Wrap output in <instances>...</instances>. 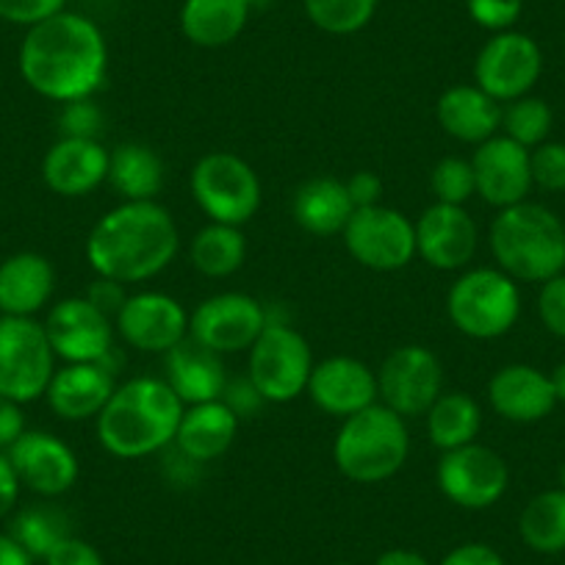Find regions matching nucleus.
I'll return each mask as SVG.
<instances>
[{
	"instance_id": "4d7b16f0",
	"label": "nucleus",
	"mask_w": 565,
	"mask_h": 565,
	"mask_svg": "<svg viewBox=\"0 0 565 565\" xmlns=\"http://www.w3.org/2000/svg\"><path fill=\"white\" fill-rule=\"evenodd\" d=\"M341 565H350V563H341Z\"/></svg>"
},
{
	"instance_id": "4c0bfd02",
	"label": "nucleus",
	"mask_w": 565,
	"mask_h": 565,
	"mask_svg": "<svg viewBox=\"0 0 565 565\" xmlns=\"http://www.w3.org/2000/svg\"><path fill=\"white\" fill-rule=\"evenodd\" d=\"M532 183L543 192H565V141H543L530 150Z\"/></svg>"
},
{
	"instance_id": "37998d69",
	"label": "nucleus",
	"mask_w": 565,
	"mask_h": 565,
	"mask_svg": "<svg viewBox=\"0 0 565 565\" xmlns=\"http://www.w3.org/2000/svg\"><path fill=\"white\" fill-rule=\"evenodd\" d=\"M45 565H106V559L89 541L70 535L47 554Z\"/></svg>"
},
{
	"instance_id": "f257e3e1",
	"label": "nucleus",
	"mask_w": 565,
	"mask_h": 565,
	"mask_svg": "<svg viewBox=\"0 0 565 565\" xmlns=\"http://www.w3.org/2000/svg\"><path fill=\"white\" fill-rule=\"evenodd\" d=\"M20 75L25 84L53 103L95 97L108 75V45L89 18L58 12L31 25L20 45Z\"/></svg>"
},
{
	"instance_id": "393cba45",
	"label": "nucleus",
	"mask_w": 565,
	"mask_h": 565,
	"mask_svg": "<svg viewBox=\"0 0 565 565\" xmlns=\"http://www.w3.org/2000/svg\"><path fill=\"white\" fill-rule=\"evenodd\" d=\"M238 424H242V418L222 399L186 405L172 447L194 463L205 466L211 460H220L233 447L238 436Z\"/></svg>"
},
{
	"instance_id": "9d476101",
	"label": "nucleus",
	"mask_w": 565,
	"mask_h": 565,
	"mask_svg": "<svg viewBox=\"0 0 565 565\" xmlns=\"http://www.w3.org/2000/svg\"><path fill=\"white\" fill-rule=\"evenodd\" d=\"M341 238L347 253L372 271H399L416 260V222L383 203L355 209Z\"/></svg>"
},
{
	"instance_id": "c85d7f7f",
	"label": "nucleus",
	"mask_w": 565,
	"mask_h": 565,
	"mask_svg": "<svg viewBox=\"0 0 565 565\" xmlns=\"http://www.w3.org/2000/svg\"><path fill=\"white\" fill-rule=\"evenodd\" d=\"M249 12L247 0H183L181 31L192 45L216 51L242 36Z\"/></svg>"
},
{
	"instance_id": "dca6fc26",
	"label": "nucleus",
	"mask_w": 565,
	"mask_h": 565,
	"mask_svg": "<svg viewBox=\"0 0 565 565\" xmlns=\"http://www.w3.org/2000/svg\"><path fill=\"white\" fill-rule=\"evenodd\" d=\"M114 330L130 350L167 355L189 339V311L164 291H136L114 317Z\"/></svg>"
},
{
	"instance_id": "f03ea898",
	"label": "nucleus",
	"mask_w": 565,
	"mask_h": 565,
	"mask_svg": "<svg viewBox=\"0 0 565 565\" xmlns=\"http://www.w3.org/2000/svg\"><path fill=\"white\" fill-rule=\"evenodd\" d=\"M84 249L97 277L130 286L153 280L175 260L181 231L159 200L119 203L95 222Z\"/></svg>"
},
{
	"instance_id": "39448f33",
	"label": "nucleus",
	"mask_w": 565,
	"mask_h": 565,
	"mask_svg": "<svg viewBox=\"0 0 565 565\" xmlns=\"http://www.w3.org/2000/svg\"><path fill=\"white\" fill-rule=\"evenodd\" d=\"M411 455L407 418L385 407L383 402L363 407L344 418L335 433V469L358 486H377L402 471Z\"/></svg>"
},
{
	"instance_id": "7ed1b4c3",
	"label": "nucleus",
	"mask_w": 565,
	"mask_h": 565,
	"mask_svg": "<svg viewBox=\"0 0 565 565\" xmlns=\"http://www.w3.org/2000/svg\"><path fill=\"white\" fill-rule=\"evenodd\" d=\"M183 402L164 377H130L117 383L95 418L97 441L119 460H141L175 444Z\"/></svg>"
},
{
	"instance_id": "4be33fe9",
	"label": "nucleus",
	"mask_w": 565,
	"mask_h": 565,
	"mask_svg": "<svg viewBox=\"0 0 565 565\" xmlns=\"http://www.w3.org/2000/svg\"><path fill=\"white\" fill-rule=\"evenodd\" d=\"M488 405L513 424L543 422L557 405L552 380L530 363H508L488 380Z\"/></svg>"
},
{
	"instance_id": "58836bf2",
	"label": "nucleus",
	"mask_w": 565,
	"mask_h": 565,
	"mask_svg": "<svg viewBox=\"0 0 565 565\" xmlns=\"http://www.w3.org/2000/svg\"><path fill=\"white\" fill-rule=\"evenodd\" d=\"M103 128V111L97 108L95 97L64 103L58 114V130L70 139H97Z\"/></svg>"
},
{
	"instance_id": "20e7f679",
	"label": "nucleus",
	"mask_w": 565,
	"mask_h": 565,
	"mask_svg": "<svg viewBox=\"0 0 565 565\" xmlns=\"http://www.w3.org/2000/svg\"><path fill=\"white\" fill-rule=\"evenodd\" d=\"M488 247L515 282H546L565 269V225L552 209L530 200L493 216Z\"/></svg>"
},
{
	"instance_id": "6e6d98bb",
	"label": "nucleus",
	"mask_w": 565,
	"mask_h": 565,
	"mask_svg": "<svg viewBox=\"0 0 565 565\" xmlns=\"http://www.w3.org/2000/svg\"><path fill=\"white\" fill-rule=\"evenodd\" d=\"M559 488L565 491V460H563V466H559Z\"/></svg>"
},
{
	"instance_id": "f3484780",
	"label": "nucleus",
	"mask_w": 565,
	"mask_h": 565,
	"mask_svg": "<svg viewBox=\"0 0 565 565\" xmlns=\"http://www.w3.org/2000/svg\"><path fill=\"white\" fill-rule=\"evenodd\" d=\"M480 247V227L466 205L433 203L416 220V258L438 271H463Z\"/></svg>"
},
{
	"instance_id": "a18cd8bd",
	"label": "nucleus",
	"mask_w": 565,
	"mask_h": 565,
	"mask_svg": "<svg viewBox=\"0 0 565 565\" xmlns=\"http://www.w3.org/2000/svg\"><path fill=\"white\" fill-rule=\"evenodd\" d=\"M222 402H225V405L231 407L238 418L253 416V413H258V407L266 405L264 396L258 394V388L249 383V377L227 380L225 391H222Z\"/></svg>"
},
{
	"instance_id": "a19ab883",
	"label": "nucleus",
	"mask_w": 565,
	"mask_h": 565,
	"mask_svg": "<svg viewBox=\"0 0 565 565\" xmlns=\"http://www.w3.org/2000/svg\"><path fill=\"white\" fill-rule=\"evenodd\" d=\"M537 317L543 328L557 339H565V271L541 282L537 291Z\"/></svg>"
},
{
	"instance_id": "bb28decb",
	"label": "nucleus",
	"mask_w": 565,
	"mask_h": 565,
	"mask_svg": "<svg viewBox=\"0 0 565 565\" xmlns=\"http://www.w3.org/2000/svg\"><path fill=\"white\" fill-rule=\"evenodd\" d=\"M164 380L183 405H200V402L222 399L227 372L222 355L205 350L194 339H186L164 355Z\"/></svg>"
},
{
	"instance_id": "7c9ffc66",
	"label": "nucleus",
	"mask_w": 565,
	"mask_h": 565,
	"mask_svg": "<svg viewBox=\"0 0 565 565\" xmlns=\"http://www.w3.org/2000/svg\"><path fill=\"white\" fill-rule=\"evenodd\" d=\"M427 438L436 449L449 452L466 444H475L482 430V407L466 391H444L433 407L424 413Z\"/></svg>"
},
{
	"instance_id": "603ef678",
	"label": "nucleus",
	"mask_w": 565,
	"mask_h": 565,
	"mask_svg": "<svg viewBox=\"0 0 565 565\" xmlns=\"http://www.w3.org/2000/svg\"><path fill=\"white\" fill-rule=\"evenodd\" d=\"M374 565H433L424 554L413 552V548H388L374 559Z\"/></svg>"
},
{
	"instance_id": "9b49d317",
	"label": "nucleus",
	"mask_w": 565,
	"mask_h": 565,
	"mask_svg": "<svg viewBox=\"0 0 565 565\" xmlns=\"http://www.w3.org/2000/svg\"><path fill=\"white\" fill-rule=\"evenodd\" d=\"M436 482L444 497L463 510H488L508 493V460L497 449L475 441L441 452Z\"/></svg>"
},
{
	"instance_id": "2f4dec72",
	"label": "nucleus",
	"mask_w": 565,
	"mask_h": 565,
	"mask_svg": "<svg viewBox=\"0 0 565 565\" xmlns=\"http://www.w3.org/2000/svg\"><path fill=\"white\" fill-rule=\"evenodd\" d=\"M189 260H192V266L203 277L225 280V277L236 275L244 266V260H247V238H244L242 227L209 222L192 238Z\"/></svg>"
},
{
	"instance_id": "8fccbe9b",
	"label": "nucleus",
	"mask_w": 565,
	"mask_h": 565,
	"mask_svg": "<svg viewBox=\"0 0 565 565\" xmlns=\"http://www.w3.org/2000/svg\"><path fill=\"white\" fill-rule=\"evenodd\" d=\"M20 480L14 475L12 463H9L7 452H0V519H7L14 508H18L20 499Z\"/></svg>"
},
{
	"instance_id": "1a4fd4ad",
	"label": "nucleus",
	"mask_w": 565,
	"mask_h": 565,
	"mask_svg": "<svg viewBox=\"0 0 565 565\" xmlns=\"http://www.w3.org/2000/svg\"><path fill=\"white\" fill-rule=\"evenodd\" d=\"M56 372L45 328L36 319L0 317V396L34 402L45 396Z\"/></svg>"
},
{
	"instance_id": "c756f323",
	"label": "nucleus",
	"mask_w": 565,
	"mask_h": 565,
	"mask_svg": "<svg viewBox=\"0 0 565 565\" xmlns=\"http://www.w3.org/2000/svg\"><path fill=\"white\" fill-rule=\"evenodd\" d=\"M108 186L122 203L156 200L164 189V161L141 141H122L108 153Z\"/></svg>"
},
{
	"instance_id": "aec40b11",
	"label": "nucleus",
	"mask_w": 565,
	"mask_h": 565,
	"mask_svg": "<svg viewBox=\"0 0 565 565\" xmlns=\"http://www.w3.org/2000/svg\"><path fill=\"white\" fill-rule=\"evenodd\" d=\"M306 394L322 413L350 418L377 399V372L361 358L333 355L313 363Z\"/></svg>"
},
{
	"instance_id": "2eb2a0df",
	"label": "nucleus",
	"mask_w": 565,
	"mask_h": 565,
	"mask_svg": "<svg viewBox=\"0 0 565 565\" xmlns=\"http://www.w3.org/2000/svg\"><path fill=\"white\" fill-rule=\"evenodd\" d=\"M45 328L56 361L64 363H106L114 355V319L97 311L86 297H67L47 311ZM114 369V366H111Z\"/></svg>"
},
{
	"instance_id": "ddd939ff",
	"label": "nucleus",
	"mask_w": 565,
	"mask_h": 565,
	"mask_svg": "<svg viewBox=\"0 0 565 565\" xmlns=\"http://www.w3.org/2000/svg\"><path fill=\"white\" fill-rule=\"evenodd\" d=\"M543 73V53L521 31L493 34L475 58V84L502 106L530 95Z\"/></svg>"
},
{
	"instance_id": "49530a36",
	"label": "nucleus",
	"mask_w": 565,
	"mask_h": 565,
	"mask_svg": "<svg viewBox=\"0 0 565 565\" xmlns=\"http://www.w3.org/2000/svg\"><path fill=\"white\" fill-rule=\"evenodd\" d=\"M344 183L355 209H369V205L383 203V181H380L377 172L358 170L355 175L347 178Z\"/></svg>"
},
{
	"instance_id": "cd10ccee",
	"label": "nucleus",
	"mask_w": 565,
	"mask_h": 565,
	"mask_svg": "<svg viewBox=\"0 0 565 565\" xmlns=\"http://www.w3.org/2000/svg\"><path fill=\"white\" fill-rule=\"evenodd\" d=\"M355 214L347 183L339 178L319 175L300 183L291 200V216L311 236H341Z\"/></svg>"
},
{
	"instance_id": "473e14b6",
	"label": "nucleus",
	"mask_w": 565,
	"mask_h": 565,
	"mask_svg": "<svg viewBox=\"0 0 565 565\" xmlns=\"http://www.w3.org/2000/svg\"><path fill=\"white\" fill-rule=\"evenodd\" d=\"M519 535L532 552H565V491L552 488L526 502L519 519Z\"/></svg>"
},
{
	"instance_id": "c9c22d12",
	"label": "nucleus",
	"mask_w": 565,
	"mask_h": 565,
	"mask_svg": "<svg viewBox=\"0 0 565 565\" xmlns=\"http://www.w3.org/2000/svg\"><path fill=\"white\" fill-rule=\"evenodd\" d=\"M308 20L319 31L350 36L366 29L377 12V0H302Z\"/></svg>"
},
{
	"instance_id": "b1692460",
	"label": "nucleus",
	"mask_w": 565,
	"mask_h": 565,
	"mask_svg": "<svg viewBox=\"0 0 565 565\" xmlns=\"http://www.w3.org/2000/svg\"><path fill=\"white\" fill-rule=\"evenodd\" d=\"M56 291V269L40 253H14L0 264V317L34 319Z\"/></svg>"
},
{
	"instance_id": "ea45409f",
	"label": "nucleus",
	"mask_w": 565,
	"mask_h": 565,
	"mask_svg": "<svg viewBox=\"0 0 565 565\" xmlns=\"http://www.w3.org/2000/svg\"><path fill=\"white\" fill-rule=\"evenodd\" d=\"M469 18L491 34H502L519 23L524 0H466Z\"/></svg>"
},
{
	"instance_id": "4468645a",
	"label": "nucleus",
	"mask_w": 565,
	"mask_h": 565,
	"mask_svg": "<svg viewBox=\"0 0 565 565\" xmlns=\"http://www.w3.org/2000/svg\"><path fill=\"white\" fill-rule=\"evenodd\" d=\"M269 322L266 308L244 291H222L189 313V339L216 355L247 352Z\"/></svg>"
},
{
	"instance_id": "e433bc0d",
	"label": "nucleus",
	"mask_w": 565,
	"mask_h": 565,
	"mask_svg": "<svg viewBox=\"0 0 565 565\" xmlns=\"http://www.w3.org/2000/svg\"><path fill=\"white\" fill-rule=\"evenodd\" d=\"M430 192L436 203L449 205H466L477 194L475 170H471V159H460V156H447L438 161L430 172Z\"/></svg>"
},
{
	"instance_id": "3c124183",
	"label": "nucleus",
	"mask_w": 565,
	"mask_h": 565,
	"mask_svg": "<svg viewBox=\"0 0 565 565\" xmlns=\"http://www.w3.org/2000/svg\"><path fill=\"white\" fill-rule=\"evenodd\" d=\"M0 565H34V557L12 535L0 532Z\"/></svg>"
},
{
	"instance_id": "412c9836",
	"label": "nucleus",
	"mask_w": 565,
	"mask_h": 565,
	"mask_svg": "<svg viewBox=\"0 0 565 565\" xmlns=\"http://www.w3.org/2000/svg\"><path fill=\"white\" fill-rule=\"evenodd\" d=\"M108 153L100 139H62L42 159V181L58 198H86L108 181Z\"/></svg>"
},
{
	"instance_id": "864d4df0",
	"label": "nucleus",
	"mask_w": 565,
	"mask_h": 565,
	"mask_svg": "<svg viewBox=\"0 0 565 565\" xmlns=\"http://www.w3.org/2000/svg\"><path fill=\"white\" fill-rule=\"evenodd\" d=\"M548 380H552V388H554V396H557V402H563L565 405V361L552 369Z\"/></svg>"
},
{
	"instance_id": "de8ad7c7",
	"label": "nucleus",
	"mask_w": 565,
	"mask_h": 565,
	"mask_svg": "<svg viewBox=\"0 0 565 565\" xmlns=\"http://www.w3.org/2000/svg\"><path fill=\"white\" fill-rule=\"evenodd\" d=\"M438 565H508L502 554L488 543H460Z\"/></svg>"
},
{
	"instance_id": "5fc2aeb1",
	"label": "nucleus",
	"mask_w": 565,
	"mask_h": 565,
	"mask_svg": "<svg viewBox=\"0 0 565 565\" xmlns=\"http://www.w3.org/2000/svg\"><path fill=\"white\" fill-rule=\"evenodd\" d=\"M275 0H247V7L249 9H269Z\"/></svg>"
},
{
	"instance_id": "f8f14e48",
	"label": "nucleus",
	"mask_w": 565,
	"mask_h": 565,
	"mask_svg": "<svg viewBox=\"0 0 565 565\" xmlns=\"http://www.w3.org/2000/svg\"><path fill=\"white\" fill-rule=\"evenodd\" d=\"M444 394V366L430 347H396L377 369V399L402 418L424 416Z\"/></svg>"
},
{
	"instance_id": "72a5a7b5",
	"label": "nucleus",
	"mask_w": 565,
	"mask_h": 565,
	"mask_svg": "<svg viewBox=\"0 0 565 565\" xmlns=\"http://www.w3.org/2000/svg\"><path fill=\"white\" fill-rule=\"evenodd\" d=\"M9 535L34 559H45L73 532H70V521L62 510L47 508V504H34V508H25L14 515Z\"/></svg>"
},
{
	"instance_id": "6ab92c4d",
	"label": "nucleus",
	"mask_w": 565,
	"mask_h": 565,
	"mask_svg": "<svg viewBox=\"0 0 565 565\" xmlns=\"http://www.w3.org/2000/svg\"><path fill=\"white\" fill-rule=\"evenodd\" d=\"M471 170H475L477 194L497 211L530 200L532 186H535L530 150L515 145L504 134L477 145L471 156Z\"/></svg>"
},
{
	"instance_id": "5701e85b",
	"label": "nucleus",
	"mask_w": 565,
	"mask_h": 565,
	"mask_svg": "<svg viewBox=\"0 0 565 565\" xmlns=\"http://www.w3.org/2000/svg\"><path fill=\"white\" fill-rule=\"evenodd\" d=\"M117 388V372L106 363H64L51 377L45 399L62 422L97 418Z\"/></svg>"
},
{
	"instance_id": "6e6552de",
	"label": "nucleus",
	"mask_w": 565,
	"mask_h": 565,
	"mask_svg": "<svg viewBox=\"0 0 565 565\" xmlns=\"http://www.w3.org/2000/svg\"><path fill=\"white\" fill-rule=\"evenodd\" d=\"M189 189L209 222L244 227L264 203L260 178L242 156L214 150L194 164Z\"/></svg>"
},
{
	"instance_id": "f704fd0d",
	"label": "nucleus",
	"mask_w": 565,
	"mask_h": 565,
	"mask_svg": "<svg viewBox=\"0 0 565 565\" xmlns=\"http://www.w3.org/2000/svg\"><path fill=\"white\" fill-rule=\"evenodd\" d=\"M552 125V106L541 100V97L524 95L519 100L508 103L502 111V134L526 150H535L537 145L548 141Z\"/></svg>"
},
{
	"instance_id": "c03bdc74",
	"label": "nucleus",
	"mask_w": 565,
	"mask_h": 565,
	"mask_svg": "<svg viewBox=\"0 0 565 565\" xmlns=\"http://www.w3.org/2000/svg\"><path fill=\"white\" fill-rule=\"evenodd\" d=\"M84 297L97 308V311H103L106 317L114 319L119 313V308L125 306V300H128V286L111 280V277H95V282L86 289Z\"/></svg>"
},
{
	"instance_id": "79ce46f5",
	"label": "nucleus",
	"mask_w": 565,
	"mask_h": 565,
	"mask_svg": "<svg viewBox=\"0 0 565 565\" xmlns=\"http://www.w3.org/2000/svg\"><path fill=\"white\" fill-rule=\"evenodd\" d=\"M64 7H67V0H0V20L31 29L53 14L64 12Z\"/></svg>"
},
{
	"instance_id": "a211bd4d",
	"label": "nucleus",
	"mask_w": 565,
	"mask_h": 565,
	"mask_svg": "<svg viewBox=\"0 0 565 565\" xmlns=\"http://www.w3.org/2000/svg\"><path fill=\"white\" fill-rule=\"evenodd\" d=\"M7 458L20 486L47 499L67 493L81 477L78 455L62 438L45 430H25L7 449Z\"/></svg>"
},
{
	"instance_id": "09e8293b",
	"label": "nucleus",
	"mask_w": 565,
	"mask_h": 565,
	"mask_svg": "<svg viewBox=\"0 0 565 565\" xmlns=\"http://www.w3.org/2000/svg\"><path fill=\"white\" fill-rule=\"evenodd\" d=\"M25 433L23 405L14 399L0 396V452H7L14 441Z\"/></svg>"
},
{
	"instance_id": "0eeeda50",
	"label": "nucleus",
	"mask_w": 565,
	"mask_h": 565,
	"mask_svg": "<svg viewBox=\"0 0 565 565\" xmlns=\"http://www.w3.org/2000/svg\"><path fill=\"white\" fill-rule=\"evenodd\" d=\"M313 363L306 335L280 319H269L247 350V377L264 402L286 405L306 394Z\"/></svg>"
},
{
	"instance_id": "a878e982",
	"label": "nucleus",
	"mask_w": 565,
	"mask_h": 565,
	"mask_svg": "<svg viewBox=\"0 0 565 565\" xmlns=\"http://www.w3.org/2000/svg\"><path fill=\"white\" fill-rule=\"evenodd\" d=\"M504 106L477 84L449 86L436 103V119L444 134L463 145H482L502 130Z\"/></svg>"
},
{
	"instance_id": "423d86ee",
	"label": "nucleus",
	"mask_w": 565,
	"mask_h": 565,
	"mask_svg": "<svg viewBox=\"0 0 565 565\" xmlns=\"http://www.w3.org/2000/svg\"><path fill=\"white\" fill-rule=\"evenodd\" d=\"M447 317L458 333L475 341L502 339L521 317L519 282L499 266L463 269L449 286Z\"/></svg>"
}]
</instances>
